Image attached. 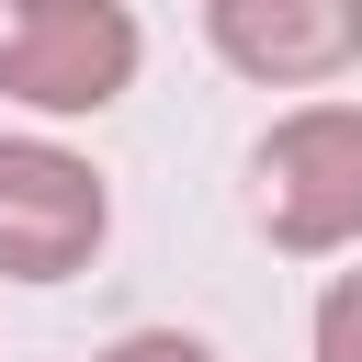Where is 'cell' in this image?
<instances>
[{"mask_svg": "<svg viewBox=\"0 0 362 362\" xmlns=\"http://www.w3.org/2000/svg\"><path fill=\"white\" fill-rule=\"evenodd\" d=\"M317 362H362V272H339L317 294Z\"/></svg>", "mask_w": 362, "mask_h": 362, "instance_id": "obj_5", "label": "cell"}, {"mask_svg": "<svg viewBox=\"0 0 362 362\" xmlns=\"http://www.w3.org/2000/svg\"><path fill=\"white\" fill-rule=\"evenodd\" d=\"M204 45L249 79L317 90L362 57V0H204Z\"/></svg>", "mask_w": 362, "mask_h": 362, "instance_id": "obj_4", "label": "cell"}, {"mask_svg": "<svg viewBox=\"0 0 362 362\" xmlns=\"http://www.w3.org/2000/svg\"><path fill=\"white\" fill-rule=\"evenodd\" d=\"M147 34L124 0H0V90L34 113H102L124 102Z\"/></svg>", "mask_w": 362, "mask_h": 362, "instance_id": "obj_2", "label": "cell"}, {"mask_svg": "<svg viewBox=\"0 0 362 362\" xmlns=\"http://www.w3.org/2000/svg\"><path fill=\"white\" fill-rule=\"evenodd\" d=\"M113 226V192L57 136H0V283H68Z\"/></svg>", "mask_w": 362, "mask_h": 362, "instance_id": "obj_3", "label": "cell"}, {"mask_svg": "<svg viewBox=\"0 0 362 362\" xmlns=\"http://www.w3.org/2000/svg\"><path fill=\"white\" fill-rule=\"evenodd\" d=\"M249 204L272 226V249H351L362 238V102H294L260 158H249Z\"/></svg>", "mask_w": 362, "mask_h": 362, "instance_id": "obj_1", "label": "cell"}, {"mask_svg": "<svg viewBox=\"0 0 362 362\" xmlns=\"http://www.w3.org/2000/svg\"><path fill=\"white\" fill-rule=\"evenodd\" d=\"M90 362H215L192 328H124V339H102Z\"/></svg>", "mask_w": 362, "mask_h": 362, "instance_id": "obj_6", "label": "cell"}]
</instances>
